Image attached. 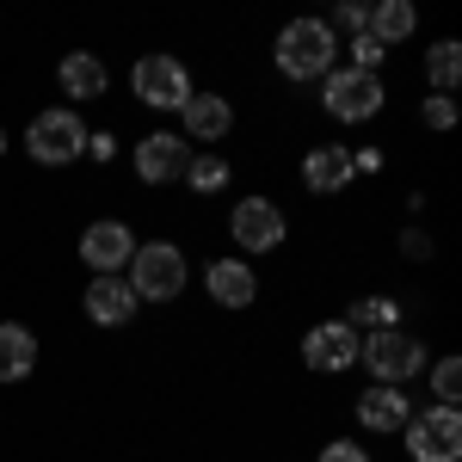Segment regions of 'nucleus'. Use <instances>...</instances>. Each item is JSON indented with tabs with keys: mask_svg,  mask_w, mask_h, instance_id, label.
<instances>
[{
	"mask_svg": "<svg viewBox=\"0 0 462 462\" xmlns=\"http://www.w3.org/2000/svg\"><path fill=\"white\" fill-rule=\"evenodd\" d=\"M228 235H235V247H247V253H278L290 235V216L272 198H241L228 210Z\"/></svg>",
	"mask_w": 462,
	"mask_h": 462,
	"instance_id": "8",
	"label": "nucleus"
},
{
	"mask_svg": "<svg viewBox=\"0 0 462 462\" xmlns=\"http://www.w3.org/2000/svg\"><path fill=\"white\" fill-rule=\"evenodd\" d=\"M185 278H191V265H185L179 241H136V253H130V290H136V302H179Z\"/></svg>",
	"mask_w": 462,
	"mask_h": 462,
	"instance_id": "2",
	"label": "nucleus"
},
{
	"mask_svg": "<svg viewBox=\"0 0 462 462\" xmlns=\"http://www.w3.org/2000/svg\"><path fill=\"white\" fill-rule=\"evenodd\" d=\"M0 154H6V130H0Z\"/></svg>",
	"mask_w": 462,
	"mask_h": 462,
	"instance_id": "31",
	"label": "nucleus"
},
{
	"mask_svg": "<svg viewBox=\"0 0 462 462\" xmlns=\"http://www.w3.org/2000/svg\"><path fill=\"white\" fill-rule=\"evenodd\" d=\"M130 253H136V235H130V222H117V216L80 228V259H87L99 278H117V272L130 265Z\"/></svg>",
	"mask_w": 462,
	"mask_h": 462,
	"instance_id": "10",
	"label": "nucleus"
},
{
	"mask_svg": "<svg viewBox=\"0 0 462 462\" xmlns=\"http://www.w3.org/2000/svg\"><path fill=\"white\" fill-rule=\"evenodd\" d=\"M228 179H235V167H228L216 148H204V154H191V161H185V185H191L198 198H216V191H228Z\"/></svg>",
	"mask_w": 462,
	"mask_h": 462,
	"instance_id": "21",
	"label": "nucleus"
},
{
	"mask_svg": "<svg viewBox=\"0 0 462 462\" xmlns=\"http://www.w3.org/2000/svg\"><path fill=\"white\" fill-rule=\"evenodd\" d=\"M327 25H346L352 37H357V32H370V0H346V6H339Z\"/></svg>",
	"mask_w": 462,
	"mask_h": 462,
	"instance_id": "26",
	"label": "nucleus"
},
{
	"mask_svg": "<svg viewBox=\"0 0 462 462\" xmlns=\"http://www.w3.org/2000/svg\"><path fill=\"white\" fill-rule=\"evenodd\" d=\"M431 394H438V407H457L462 401V364L457 357H438L431 364Z\"/></svg>",
	"mask_w": 462,
	"mask_h": 462,
	"instance_id": "23",
	"label": "nucleus"
},
{
	"mask_svg": "<svg viewBox=\"0 0 462 462\" xmlns=\"http://www.w3.org/2000/svg\"><path fill=\"white\" fill-rule=\"evenodd\" d=\"M278 74L284 80H327L333 74V56H339V32L327 19H290L278 32Z\"/></svg>",
	"mask_w": 462,
	"mask_h": 462,
	"instance_id": "1",
	"label": "nucleus"
},
{
	"mask_svg": "<svg viewBox=\"0 0 462 462\" xmlns=\"http://www.w3.org/2000/svg\"><path fill=\"white\" fill-rule=\"evenodd\" d=\"M130 87H136V99L148 111H185V99L198 93L191 87V69L179 62V56H143L136 69H130Z\"/></svg>",
	"mask_w": 462,
	"mask_h": 462,
	"instance_id": "6",
	"label": "nucleus"
},
{
	"mask_svg": "<svg viewBox=\"0 0 462 462\" xmlns=\"http://www.w3.org/2000/svg\"><path fill=\"white\" fill-rule=\"evenodd\" d=\"M401 253L407 259H431V235L426 228H401Z\"/></svg>",
	"mask_w": 462,
	"mask_h": 462,
	"instance_id": "29",
	"label": "nucleus"
},
{
	"mask_svg": "<svg viewBox=\"0 0 462 462\" xmlns=\"http://www.w3.org/2000/svg\"><path fill=\"white\" fill-rule=\"evenodd\" d=\"M37 370V333L19 320H0V383H25Z\"/></svg>",
	"mask_w": 462,
	"mask_h": 462,
	"instance_id": "18",
	"label": "nucleus"
},
{
	"mask_svg": "<svg viewBox=\"0 0 462 462\" xmlns=\"http://www.w3.org/2000/svg\"><path fill=\"white\" fill-rule=\"evenodd\" d=\"M179 130H185L191 143H228V130H235L228 93H191L185 111H179Z\"/></svg>",
	"mask_w": 462,
	"mask_h": 462,
	"instance_id": "14",
	"label": "nucleus"
},
{
	"mask_svg": "<svg viewBox=\"0 0 462 462\" xmlns=\"http://www.w3.org/2000/svg\"><path fill=\"white\" fill-rule=\"evenodd\" d=\"M346 327L352 333H389V327H401V302L394 296H357L346 309Z\"/></svg>",
	"mask_w": 462,
	"mask_h": 462,
	"instance_id": "20",
	"label": "nucleus"
},
{
	"mask_svg": "<svg viewBox=\"0 0 462 462\" xmlns=\"http://www.w3.org/2000/svg\"><path fill=\"white\" fill-rule=\"evenodd\" d=\"M25 148H32L37 167H69L87 154V124H80V111L69 106H50L37 111L32 124H25Z\"/></svg>",
	"mask_w": 462,
	"mask_h": 462,
	"instance_id": "4",
	"label": "nucleus"
},
{
	"mask_svg": "<svg viewBox=\"0 0 462 462\" xmlns=\"http://www.w3.org/2000/svg\"><path fill=\"white\" fill-rule=\"evenodd\" d=\"M80 309H87V320H93V327H130L143 302H136L130 278H93V284L80 290Z\"/></svg>",
	"mask_w": 462,
	"mask_h": 462,
	"instance_id": "13",
	"label": "nucleus"
},
{
	"mask_svg": "<svg viewBox=\"0 0 462 462\" xmlns=\"http://www.w3.org/2000/svg\"><path fill=\"white\" fill-rule=\"evenodd\" d=\"M204 284H210V302H222V309H253V296H259V278L247 259H210Z\"/></svg>",
	"mask_w": 462,
	"mask_h": 462,
	"instance_id": "16",
	"label": "nucleus"
},
{
	"mask_svg": "<svg viewBox=\"0 0 462 462\" xmlns=\"http://www.w3.org/2000/svg\"><path fill=\"white\" fill-rule=\"evenodd\" d=\"M407 457L413 462H457L462 457V413L457 407H426V413H413L407 426Z\"/></svg>",
	"mask_w": 462,
	"mask_h": 462,
	"instance_id": "7",
	"label": "nucleus"
},
{
	"mask_svg": "<svg viewBox=\"0 0 462 462\" xmlns=\"http://www.w3.org/2000/svg\"><path fill=\"white\" fill-rule=\"evenodd\" d=\"M352 143H315L302 154V185L315 191V198H339V191H352Z\"/></svg>",
	"mask_w": 462,
	"mask_h": 462,
	"instance_id": "12",
	"label": "nucleus"
},
{
	"mask_svg": "<svg viewBox=\"0 0 462 462\" xmlns=\"http://www.w3.org/2000/svg\"><path fill=\"white\" fill-rule=\"evenodd\" d=\"M407 420H413V401L401 389H389V383H370L357 394V426L364 431H401Z\"/></svg>",
	"mask_w": 462,
	"mask_h": 462,
	"instance_id": "15",
	"label": "nucleus"
},
{
	"mask_svg": "<svg viewBox=\"0 0 462 462\" xmlns=\"http://www.w3.org/2000/svg\"><path fill=\"white\" fill-rule=\"evenodd\" d=\"M413 25H420L413 0H376V6H370V37H376L383 50H389V43H407Z\"/></svg>",
	"mask_w": 462,
	"mask_h": 462,
	"instance_id": "19",
	"label": "nucleus"
},
{
	"mask_svg": "<svg viewBox=\"0 0 462 462\" xmlns=\"http://www.w3.org/2000/svg\"><path fill=\"white\" fill-rule=\"evenodd\" d=\"M352 173H383V148H352Z\"/></svg>",
	"mask_w": 462,
	"mask_h": 462,
	"instance_id": "30",
	"label": "nucleus"
},
{
	"mask_svg": "<svg viewBox=\"0 0 462 462\" xmlns=\"http://www.w3.org/2000/svg\"><path fill=\"white\" fill-rule=\"evenodd\" d=\"M357 364H364L376 383L401 389V383H413V376L426 370V339H413L407 327H389V333H364V339H357Z\"/></svg>",
	"mask_w": 462,
	"mask_h": 462,
	"instance_id": "3",
	"label": "nucleus"
},
{
	"mask_svg": "<svg viewBox=\"0 0 462 462\" xmlns=\"http://www.w3.org/2000/svg\"><path fill=\"white\" fill-rule=\"evenodd\" d=\"M56 80H62V93L69 99H106V87H111V74H106V62L93 56V50H69L62 56V69H56Z\"/></svg>",
	"mask_w": 462,
	"mask_h": 462,
	"instance_id": "17",
	"label": "nucleus"
},
{
	"mask_svg": "<svg viewBox=\"0 0 462 462\" xmlns=\"http://www.w3.org/2000/svg\"><path fill=\"white\" fill-rule=\"evenodd\" d=\"M87 154H93L99 167H106V161H117V136H111V130H87Z\"/></svg>",
	"mask_w": 462,
	"mask_h": 462,
	"instance_id": "28",
	"label": "nucleus"
},
{
	"mask_svg": "<svg viewBox=\"0 0 462 462\" xmlns=\"http://www.w3.org/2000/svg\"><path fill=\"white\" fill-rule=\"evenodd\" d=\"M346 56H352V69H357V74H376V69H383V56H389V50H383V43H376L370 32H357L352 43H346Z\"/></svg>",
	"mask_w": 462,
	"mask_h": 462,
	"instance_id": "24",
	"label": "nucleus"
},
{
	"mask_svg": "<svg viewBox=\"0 0 462 462\" xmlns=\"http://www.w3.org/2000/svg\"><path fill=\"white\" fill-rule=\"evenodd\" d=\"M357 339L346 320H315L309 333H302V364L315 370V376H339V370H352L357 364Z\"/></svg>",
	"mask_w": 462,
	"mask_h": 462,
	"instance_id": "9",
	"label": "nucleus"
},
{
	"mask_svg": "<svg viewBox=\"0 0 462 462\" xmlns=\"http://www.w3.org/2000/svg\"><path fill=\"white\" fill-rule=\"evenodd\" d=\"M320 462H370V450H364V444H352V438H327Z\"/></svg>",
	"mask_w": 462,
	"mask_h": 462,
	"instance_id": "27",
	"label": "nucleus"
},
{
	"mask_svg": "<svg viewBox=\"0 0 462 462\" xmlns=\"http://www.w3.org/2000/svg\"><path fill=\"white\" fill-rule=\"evenodd\" d=\"M426 80H431V93H457V80H462V43L457 37H444V43L426 50Z\"/></svg>",
	"mask_w": 462,
	"mask_h": 462,
	"instance_id": "22",
	"label": "nucleus"
},
{
	"mask_svg": "<svg viewBox=\"0 0 462 462\" xmlns=\"http://www.w3.org/2000/svg\"><path fill=\"white\" fill-rule=\"evenodd\" d=\"M420 124H426V130H457V99H450V93L420 99Z\"/></svg>",
	"mask_w": 462,
	"mask_h": 462,
	"instance_id": "25",
	"label": "nucleus"
},
{
	"mask_svg": "<svg viewBox=\"0 0 462 462\" xmlns=\"http://www.w3.org/2000/svg\"><path fill=\"white\" fill-rule=\"evenodd\" d=\"M185 161H191V148L179 143V130H148L143 143H136V179L143 185H173V179H185Z\"/></svg>",
	"mask_w": 462,
	"mask_h": 462,
	"instance_id": "11",
	"label": "nucleus"
},
{
	"mask_svg": "<svg viewBox=\"0 0 462 462\" xmlns=\"http://www.w3.org/2000/svg\"><path fill=\"white\" fill-rule=\"evenodd\" d=\"M383 74H357V69H333L320 80V106L327 117H339V124H370L376 111H383Z\"/></svg>",
	"mask_w": 462,
	"mask_h": 462,
	"instance_id": "5",
	"label": "nucleus"
}]
</instances>
